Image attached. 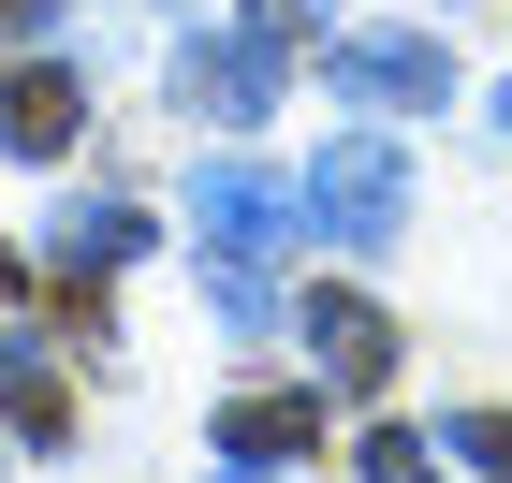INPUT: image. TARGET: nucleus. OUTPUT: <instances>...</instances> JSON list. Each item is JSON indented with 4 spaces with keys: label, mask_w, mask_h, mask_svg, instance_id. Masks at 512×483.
<instances>
[{
    "label": "nucleus",
    "mask_w": 512,
    "mask_h": 483,
    "mask_svg": "<svg viewBox=\"0 0 512 483\" xmlns=\"http://www.w3.org/2000/svg\"><path fill=\"white\" fill-rule=\"evenodd\" d=\"M74 118H88V88L59 74V59H15V74H0V147H15V161H59Z\"/></svg>",
    "instance_id": "nucleus-6"
},
{
    "label": "nucleus",
    "mask_w": 512,
    "mask_h": 483,
    "mask_svg": "<svg viewBox=\"0 0 512 483\" xmlns=\"http://www.w3.org/2000/svg\"><path fill=\"white\" fill-rule=\"evenodd\" d=\"M264 88H278V44L264 30H235V44H191V59H176V103H191V118H264Z\"/></svg>",
    "instance_id": "nucleus-5"
},
{
    "label": "nucleus",
    "mask_w": 512,
    "mask_h": 483,
    "mask_svg": "<svg viewBox=\"0 0 512 483\" xmlns=\"http://www.w3.org/2000/svg\"><path fill=\"white\" fill-rule=\"evenodd\" d=\"M322 74H337V103H381V118H439V103H454V59H439L425 30H337Z\"/></svg>",
    "instance_id": "nucleus-3"
},
{
    "label": "nucleus",
    "mask_w": 512,
    "mask_h": 483,
    "mask_svg": "<svg viewBox=\"0 0 512 483\" xmlns=\"http://www.w3.org/2000/svg\"><path fill=\"white\" fill-rule=\"evenodd\" d=\"M454 469H483V483H512V410H454Z\"/></svg>",
    "instance_id": "nucleus-10"
},
{
    "label": "nucleus",
    "mask_w": 512,
    "mask_h": 483,
    "mask_svg": "<svg viewBox=\"0 0 512 483\" xmlns=\"http://www.w3.org/2000/svg\"><path fill=\"white\" fill-rule=\"evenodd\" d=\"M498 118H512V103H498Z\"/></svg>",
    "instance_id": "nucleus-16"
},
{
    "label": "nucleus",
    "mask_w": 512,
    "mask_h": 483,
    "mask_svg": "<svg viewBox=\"0 0 512 483\" xmlns=\"http://www.w3.org/2000/svg\"><path fill=\"white\" fill-rule=\"evenodd\" d=\"M220 454H235V469H293V454H322V396H293V381L235 396V410H220Z\"/></svg>",
    "instance_id": "nucleus-7"
},
{
    "label": "nucleus",
    "mask_w": 512,
    "mask_h": 483,
    "mask_svg": "<svg viewBox=\"0 0 512 483\" xmlns=\"http://www.w3.org/2000/svg\"><path fill=\"white\" fill-rule=\"evenodd\" d=\"M0 293H15V264H0Z\"/></svg>",
    "instance_id": "nucleus-14"
},
{
    "label": "nucleus",
    "mask_w": 512,
    "mask_h": 483,
    "mask_svg": "<svg viewBox=\"0 0 512 483\" xmlns=\"http://www.w3.org/2000/svg\"><path fill=\"white\" fill-rule=\"evenodd\" d=\"M191 235L220 249V264H249V279H264L278 249L308 235V176H264V161H205V176H191Z\"/></svg>",
    "instance_id": "nucleus-2"
},
{
    "label": "nucleus",
    "mask_w": 512,
    "mask_h": 483,
    "mask_svg": "<svg viewBox=\"0 0 512 483\" xmlns=\"http://www.w3.org/2000/svg\"><path fill=\"white\" fill-rule=\"evenodd\" d=\"M235 483H264V469H235Z\"/></svg>",
    "instance_id": "nucleus-15"
},
{
    "label": "nucleus",
    "mask_w": 512,
    "mask_h": 483,
    "mask_svg": "<svg viewBox=\"0 0 512 483\" xmlns=\"http://www.w3.org/2000/svg\"><path fill=\"white\" fill-rule=\"evenodd\" d=\"M249 30H264V44H278V59H293V44H308V30H322V0H249Z\"/></svg>",
    "instance_id": "nucleus-12"
},
{
    "label": "nucleus",
    "mask_w": 512,
    "mask_h": 483,
    "mask_svg": "<svg viewBox=\"0 0 512 483\" xmlns=\"http://www.w3.org/2000/svg\"><path fill=\"white\" fill-rule=\"evenodd\" d=\"M132 249H147V220H132L118 191H88V205H59V220H44V264H59L74 293H88V279H118Z\"/></svg>",
    "instance_id": "nucleus-8"
},
{
    "label": "nucleus",
    "mask_w": 512,
    "mask_h": 483,
    "mask_svg": "<svg viewBox=\"0 0 512 483\" xmlns=\"http://www.w3.org/2000/svg\"><path fill=\"white\" fill-rule=\"evenodd\" d=\"M308 235H337V249H395L410 235V161H395V132H337L308 161Z\"/></svg>",
    "instance_id": "nucleus-1"
},
{
    "label": "nucleus",
    "mask_w": 512,
    "mask_h": 483,
    "mask_svg": "<svg viewBox=\"0 0 512 483\" xmlns=\"http://www.w3.org/2000/svg\"><path fill=\"white\" fill-rule=\"evenodd\" d=\"M0 410H15V440H74V396H59L44 337H0Z\"/></svg>",
    "instance_id": "nucleus-9"
},
{
    "label": "nucleus",
    "mask_w": 512,
    "mask_h": 483,
    "mask_svg": "<svg viewBox=\"0 0 512 483\" xmlns=\"http://www.w3.org/2000/svg\"><path fill=\"white\" fill-rule=\"evenodd\" d=\"M366 483H439V440H410V425H366Z\"/></svg>",
    "instance_id": "nucleus-11"
},
{
    "label": "nucleus",
    "mask_w": 512,
    "mask_h": 483,
    "mask_svg": "<svg viewBox=\"0 0 512 483\" xmlns=\"http://www.w3.org/2000/svg\"><path fill=\"white\" fill-rule=\"evenodd\" d=\"M308 352H322V396H381L395 381V322L366 293H308Z\"/></svg>",
    "instance_id": "nucleus-4"
},
{
    "label": "nucleus",
    "mask_w": 512,
    "mask_h": 483,
    "mask_svg": "<svg viewBox=\"0 0 512 483\" xmlns=\"http://www.w3.org/2000/svg\"><path fill=\"white\" fill-rule=\"evenodd\" d=\"M44 15H59V0H0V30H44Z\"/></svg>",
    "instance_id": "nucleus-13"
}]
</instances>
